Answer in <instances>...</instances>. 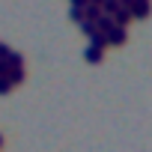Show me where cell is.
Returning <instances> with one entry per match:
<instances>
[{"label":"cell","mask_w":152,"mask_h":152,"mask_svg":"<svg viewBox=\"0 0 152 152\" xmlns=\"http://www.w3.org/2000/svg\"><path fill=\"white\" fill-rule=\"evenodd\" d=\"M90 0H72V6H87Z\"/></svg>","instance_id":"7a4b0ae2"},{"label":"cell","mask_w":152,"mask_h":152,"mask_svg":"<svg viewBox=\"0 0 152 152\" xmlns=\"http://www.w3.org/2000/svg\"><path fill=\"white\" fill-rule=\"evenodd\" d=\"M87 60H90V63H99V60H102V48L90 45V48H87Z\"/></svg>","instance_id":"6da1fadb"}]
</instances>
